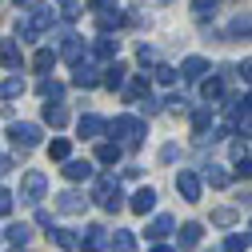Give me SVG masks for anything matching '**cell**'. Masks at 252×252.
I'll return each mask as SVG.
<instances>
[{"instance_id": "cell-1", "label": "cell", "mask_w": 252, "mask_h": 252, "mask_svg": "<svg viewBox=\"0 0 252 252\" xmlns=\"http://www.w3.org/2000/svg\"><path fill=\"white\" fill-rule=\"evenodd\" d=\"M108 132L120 136L128 148H140V140H144V132H148V124H144L140 116H112V120H108Z\"/></svg>"}, {"instance_id": "cell-2", "label": "cell", "mask_w": 252, "mask_h": 252, "mask_svg": "<svg viewBox=\"0 0 252 252\" xmlns=\"http://www.w3.org/2000/svg\"><path fill=\"white\" fill-rule=\"evenodd\" d=\"M92 200H100L108 212H120V208H124L120 180H116V176H96V184H92Z\"/></svg>"}, {"instance_id": "cell-3", "label": "cell", "mask_w": 252, "mask_h": 252, "mask_svg": "<svg viewBox=\"0 0 252 252\" xmlns=\"http://www.w3.org/2000/svg\"><path fill=\"white\" fill-rule=\"evenodd\" d=\"M48 28H52V12L40 4V8H32L28 20H16V36H20V40H36V36L48 32Z\"/></svg>"}, {"instance_id": "cell-4", "label": "cell", "mask_w": 252, "mask_h": 252, "mask_svg": "<svg viewBox=\"0 0 252 252\" xmlns=\"http://www.w3.org/2000/svg\"><path fill=\"white\" fill-rule=\"evenodd\" d=\"M8 140L20 148V152H28V148H36L40 144V124H28V120H12L8 124Z\"/></svg>"}, {"instance_id": "cell-5", "label": "cell", "mask_w": 252, "mask_h": 252, "mask_svg": "<svg viewBox=\"0 0 252 252\" xmlns=\"http://www.w3.org/2000/svg\"><path fill=\"white\" fill-rule=\"evenodd\" d=\"M44 188H48L44 172H24V184H20V200H24V204H36V200L44 196Z\"/></svg>"}, {"instance_id": "cell-6", "label": "cell", "mask_w": 252, "mask_h": 252, "mask_svg": "<svg viewBox=\"0 0 252 252\" xmlns=\"http://www.w3.org/2000/svg\"><path fill=\"white\" fill-rule=\"evenodd\" d=\"M200 188H204V184H200L196 172H180V176H176V192H180L188 204H196V200H200Z\"/></svg>"}, {"instance_id": "cell-7", "label": "cell", "mask_w": 252, "mask_h": 252, "mask_svg": "<svg viewBox=\"0 0 252 252\" xmlns=\"http://www.w3.org/2000/svg\"><path fill=\"white\" fill-rule=\"evenodd\" d=\"M80 244H84V252H104V248H112V236H108V228L92 224L88 236H80Z\"/></svg>"}, {"instance_id": "cell-8", "label": "cell", "mask_w": 252, "mask_h": 252, "mask_svg": "<svg viewBox=\"0 0 252 252\" xmlns=\"http://www.w3.org/2000/svg\"><path fill=\"white\" fill-rule=\"evenodd\" d=\"M76 128H80V136H88V140H92V136H100V132H108V120H100L96 112H84V116L76 120Z\"/></svg>"}, {"instance_id": "cell-9", "label": "cell", "mask_w": 252, "mask_h": 252, "mask_svg": "<svg viewBox=\"0 0 252 252\" xmlns=\"http://www.w3.org/2000/svg\"><path fill=\"white\" fill-rule=\"evenodd\" d=\"M72 84H76V88H96V84H104V76L92 68V64H84V60H80L76 72H72Z\"/></svg>"}, {"instance_id": "cell-10", "label": "cell", "mask_w": 252, "mask_h": 252, "mask_svg": "<svg viewBox=\"0 0 252 252\" xmlns=\"http://www.w3.org/2000/svg\"><path fill=\"white\" fill-rule=\"evenodd\" d=\"M56 208L64 212V216H80V212L88 208V200H84L80 192H60V196H56Z\"/></svg>"}, {"instance_id": "cell-11", "label": "cell", "mask_w": 252, "mask_h": 252, "mask_svg": "<svg viewBox=\"0 0 252 252\" xmlns=\"http://www.w3.org/2000/svg\"><path fill=\"white\" fill-rule=\"evenodd\" d=\"M204 72H208V60L204 56H188L184 64H180V76L184 80H204Z\"/></svg>"}, {"instance_id": "cell-12", "label": "cell", "mask_w": 252, "mask_h": 252, "mask_svg": "<svg viewBox=\"0 0 252 252\" xmlns=\"http://www.w3.org/2000/svg\"><path fill=\"white\" fill-rule=\"evenodd\" d=\"M128 208H132L136 216H148V212L156 208V192H152V188H140V192L128 200Z\"/></svg>"}, {"instance_id": "cell-13", "label": "cell", "mask_w": 252, "mask_h": 252, "mask_svg": "<svg viewBox=\"0 0 252 252\" xmlns=\"http://www.w3.org/2000/svg\"><path fill=\"white\" fill-rule=\"evenodd\" d=\"M116 40L112 36H96V40H92V56H96V60H108V64H112V60H116Z\"/></svg>"}, {"instance_id": "cell-14", "label": "cell", "mask_w": 252, "mask_h": 252, "mask_svg": "<svg viewBox=\"0 0 252 252\" xmlns=\"http://www.w3.org/2000/svg\"><path fill=\"white\" fill-rule=\"evenodd\" d=\"M124 80H128V68H124L120 60H112V64L104 68V88H112V92H116V88H124Z\"/></svg>"}, {"instance_id": "cell-15", "label": "cell", "mask_w": 252, "mask_h": 252, "mask_svg": "<svg viewBox=\"0 0 252 252\" xmlns=\"http://www.w3.org/2000/svg\"><path fill=\"white\" fill-rule=\"evenodd\" d=\"M48 236H52V244H56V248H64V252H72V248H80V236H76L72 228H52Z\"/></svg>"}, {"instance_id": "cell-16", "label": "cell", "mask_w": 252, "mask_h": 252, "mask_svg": "<svg viewBox=\"0 0 252 252\" xmlns=\"http://www.w3.org/2000/svg\"><path fill=\"white\" fill-rule=\"evenodd\" d=\"M172 228H176V224H172V216H156L152 224H148V232H144V236H148V240H156V244H160V240H164V236H168Z\"/></svg>"}, {"instance_id": "cell-17", "label": "cell", "mask_w": 252, "mask_h": 252, "mask_svg": "<svg viewBox=\"0 0 252 252\" xmlns=\"http://www.w3.org/2000/svg\"><path fill=\"white\" fill-rule=\"evenodd\" d=\"M0 64H4V68H20L24 64V56H20V48L12 40H0Z\"/></svg>"}, {"instance_id": "cell-18", "label": "cell", "mask_w": 252, "mask_h": 252, "mask_svg": "<svg viewBox=\"0 0 252 252\" xmlns=\"http://www.w3.org/2000/svg\"><path fill=\"white\" fill-rule=\"evenodd\" d=\"M36 92H40L44 100H52V104H60V100H64V84H60V80H48V76L36 84Z\"/></svg>"}, {"instance_id": "cell-19", "label": "cell", "mask_w": 252, "mask_h": 252, "mask_svg": "<svg viewBox=\"0 0 252 252\" xmlns=\"http://www.w3.org/2000/svg\"><path fill=\"white\" fill-rule=\"evenodd\" d=\"M200 96H204L208 104H216L220 96H224V80H220V76H208V80H200Z\"/></svg>"}, {"instance_id": "cell-20", "label": "cell", "mask_w": 252, "mask_h": 252, "mask_svg": "<svg viewBox=\"0 0 252 252\" xmlns=\"http://www.w3.org/2000/svg\"><path fill=\"white\" fill-rule=\"evenodd\" d=\"M44 124H52V128H64V124H68V108L64 104H44Z\"/></svg>"}, {"instance_id": "cell-21", "label": "cell", "mask_w": 252, "mask_h": 252, "mask_svg": "<svg viewBox=\"0 0 252 252\" xmlns=\"http://www.w3.org/2000/svg\"><path fill=\"white\" fill-rule=\"evenodd\" d=\"M16 96H24V80H20V76L0 80V100H16Z\"/></svg>"}, {"instance_id": "cell-22", "label": "cell", "mask_w": 252, "mask_h": 252, "mask_svg": "<svg viewBox=\"0 0 252 252\" xmlns=\"http://www.w3.org/2000/svg\"><path fill=\"white\" fill-rule=\"evenodd\" d=\"M64 176L68 180H88L92 176V164L88 160H64Z\"/></svg>"}, {"instance_id": "cell-23", "label": "cell", "mask_w": 252, "mask_h": 252, "mask_svg": "<svg viewBox=\"0 0 252 252\" xmlns=\"http://www.w3.org/2000/svg\"><path fill=\"white\" fill-rule=\"evenodd\" d=\"M96 160H100V164H116V160H120V140H116V144H112V140L96 144Z\"/></svg>"}, {"instance_id": "cell-24", "label": "cell", "mask_w": 252, "mask_h": 252, "mask_svg": "<svg viewBox=\"0 0 252 252\" xmlns=\"http://www.w3.org/2000/svg\"><path fill=\"white\" fill-rule=\"evenodd\" d=\"M80 52H84V40H80V36H64V48H60V56L72 60V64H80Z\"/></svg>"}, {"instance_id": "cell-25", "label": "cell", "mask_w": 252, "mask_h": 252, "mask_svg": "<svg viewBox=\"0 0 252 252\" xmlns=\"http://www.w3.org/2000/svg\"><path fill=\"white\" fill-rule=\"evenodd\" d=\"M200 232H204V228L196 224V220H192V224H184V228H180V248H196V244H200Z\"/></svg>"}, {"instance_id": "cell-26", "label": "cell", "mask_w": 252, "mask_h": 252, "mask_svg": "<svg viewBox=\"0 0 252 252\" xmlns=\"http://www.w3.org/2000/svg\"><path fill=\"white\" fill-rule=\"evenodd\" d=\"M228 36H252V12H244L228 24Z\"/></svg>"}, {"instance_id": "cell-27", "label": "cell", "mask_w": 252, "mask_h": 252, "mask_svg": "<svg viewBox=\"0 0 252 252\" xmlns=\"http://www.w3.org/2000/svg\"><path fill=\"white\" fill-rule=\"evenodd\" d=\"M132 248H136V236L124 232V228H116V236H112V252H132Z\"/></svg>"}, {"instance_id": "cell-28", "label": "cell", "mask_w": 252, "mask_h": 252, "mask_svg": "<svg viewBox=\"0 0 252 252\" xmlns=\"http://www.w3.org/2000/svg\"><path fill=\"white\" fill-rule=\"evenodd\" d=\"M208 124H212V108H196V112H192V132L204 136V132H208Z\"/></svg>"}, {"instance_id": "cell-29", "label": "cell", "mask_w": 252, "mask_h": 252, "mask_svg": "<svg viewBox=\"0 0 252 252\" xmlns=\"http://www.w3.org/2000/svg\"><path fill=\"white\" fill-rule=\"evenodd\" d=\"M124 96H128V100H144L148 96V76H136L128 88H124Z\"/></svg>"}, {"instance_id": "cell-30", "label": "cell", "mask_w": 252, "mask_h": 252, "mask_svg": "<svg viewBox=\"0 0 252 252\" xmlns=\"http://www.w3.org/2000/svg\"><path fill=\"white\" fill-rule=\"evenodd\" d=\"M52 64H56V52H52V48H40V52L32 56V68H36V72H48Z\"/></svg>"}, {"instance_id": "cell-31", "label": "cell", "mask_w": 252, "mask_h": 252, "mask_svg": "<svg viewBox=\"0 0 252 252\" xmlns=\"http://www.w3.org/2000/svg\"><path fill=\"white\" fill-rule=\"evenodd\" d=\"M212 224H216V228H232V224H236V208H216V212H212Z\"/></svg>"}, {"instance_id": "cell-32", "label": "cell", "mask_w": 252, "mask_h": 252, "mask_svg": "<svg viewBox=\"0 0 252 252\" xmlns=\"http://www.w3.org/2000/svg\"><path fill=\"white\" fill-rule=\"evenodd\" d=\"M4 236H8L12 244H20V248H24V244H28V236H32V228H28V224H12Z\"/></svg>"}, {"instance_id": "cell-33", "label": "cell", "mask_w": 252, "mask_h": 252, "mask_svg": "<svg viewBox=\"0 0 252 252\" xmlns=\"http://www.w3.org/2000/svg\"><path fill=\"white\" fill-rule=\"evenodd\" d=\"M204 184H212V188H224V184H228V172H224V168H208V172H204Z\"/></svg>"}, {"instance_id": "cell-34", "label": "cell", "mask_w": 252, "mask_h": 252, "mask_svg": "<svg viewBox=\"0 0 252 252\" xmlns=\"http://www.w3.org/2000/svg\"><path fill=\"white\" fill-rule=\"evenodd\" d=\"M192 12H196L200 20H208V16L216 12V0H192Z\"/></svg>"}, {"instance_id": "cell-35", "label": "cell", "mask_w": 252, "mask_h": 252, "mask_svg": "<svg viewBox=\"0 0 252 252\" xmlns=\"http://www.w3.org/2000/svg\"><path fill=\"white\" fill-rule=\"evenodd\" d=\"M156 84H176V68H168V64H156Z\"/></svg>"}, {"instance_id": "cell-36", "label": "cell", "mask_w": 252, "mask_h": 252, "mask_svg": "<svg viewBox=\"0 0 252 252\" xmlns=\"http://www.w3.org/2000/svg\"><path fill=\"white\" fill-rule=\"evenodd\" d=\"M232 176H236V180H252V160H248V156H240V160H236Z\"/></svg>"}, {"instance_id": "cell-37", "label": "cell", "mask_w": 252, "mask_h": 252, "mask_svg": "<svg viewBox=\"0 0 252 252\" xmlns=\"http://www.w3.org/2000/svg\"><path fill=\"white\" fill-rule=\"evenodd\" d=\"M48 156H52V160H68V140H52L48 144Z\"/></svg>"}, {"instance_id": "cell-38", "label": "cell", "mask_w": 252, "mask_h": 252, "mask_svg": "<svg viewBox=\"0 0 252 252\" xmlns=\"http://www.w3.org/2000/svg\"><path fill=\"white\" fill-rule=\"evenodd\" d=\"M248 240H252V236H228V240H224V252H244Z\"/></svg>"}, {"instance_id": "cell-39", "label": "cell", "mask_w": 252, "mask_h": 252, "mask_svg": "<svg viewBox=\"0 0 252 252\" xmlns=\"http://www.w3.org/2000/svg\"><path fill=\"white\" fill-rule=\"evenodd\" d=\"M60 12H64L68 20H72V16H80V0H60Z\"/></svg>"}, {"instance_id": "cell-40", "label": "cell", "mask_w": 252, "mask_h": 252, "mask_svg": "<svg viewBox=\"0 0 252 252\" xmlns=\"http://www.w3.org/2000/svg\"><path fill=\"white\" fill-rule=\"evenodd\" d=\"M240 136H252V112H240V124H236Z\"/></svg>"}, {"instance_id": "cell-41", "label": "cell", "mask_w": 252, "mask_h": 252, "mask_svg": "<svg viewBox=\"0 0 252 252\" xmlns=\"http://www.w3.org/2000/svg\"><path fill=\"white\" fill-rule=\"evenodd\" d=\"M8 212H12V192L0 188V216H8Z\"/></svg>"}, {"instance_id": "cell-42", "label": "cell", "mask_w": 252, "mask_h": 252, "mask_svg": "<svg viewBox=\"0 0 252 252\" xmlns=\"http://www.w3.org/2000/svg\"><path fill=\"white\" fill-rule=\"evenodd\" d=\"M160 160H168V164L176 160V144H164V148H160Z\"/></svg>"}, {"instance_id": "cell-43", "label": "cell", "mask_w": 252, "mask_h": 252, "mask_svg": "<svg viewBox=\"0 0 252 252\" xmlns=\"http://www.w3.org/2000/svg\"><path fill=\"white\" fill-rule=\"evenodd\" d=\"M168 104H172V108H176V112H188V96H172V100H168Z\"/></svg>"}, {"instance_id": "cell-44", "label": "cell", "mask_w": 252, "mask_h": 252, "mask_svg": "<svg viewBox=\"0 0 252 252\" xmlns=\"http://www.w3.org/2000/svg\"><path fill=\"white\" fill-rule=\"evenodd\" d=\"M152 60H156V52H152V48L144 44V48H140V64H152Z\"/></svg>"}, {"instance_id": "cell-45", "label": "cell", "mask_w": 252, "mask_h": 252, "mask_svg": "<svg viewBox=\"0 0 252 252\" xmlns=\"http://www.w3.org/2000/svg\"><path fill=\"white\" fill-rule=\"evenodd\" d=\"M240 76H244V80L252 84V60H244V64H240Z\"/></svg>"}, {"instance_id": "cell-46", "label": "cell", "mask_w": 252, "mask_h": 252, "mask_svg": "<svg viewBox=\"0 0 252 252\" xmlns=\"http://www.w3.org/2000/svg\"><path fill=\"white\" fill-rule=\"evenodd\" d=\"M16 8H40V0H16Z\"/></svg>"}, {"instance_id": "cell-47", "label": "cell", "mask_w": 252, "mask_h": 252, "mask_svg": "<svg viewBox=\"0 0 252 252\" xmlns=\"http://www.w3.org/2000/svg\"><path fill=\"white\" fill-rule=\"evenodd\" d=\"M8 168H12V156H0V176H4Z\"/></svg>"}, {"instance_id": "cell-48", "label": "cell", "mask_w": 252, "mask_h": 252, "mask_svg": "<svg viewBox=\"0 0 252 252\" xmlns=\"http://www.w3.org/2000/svg\"><path fill=\"white\" fill-rule=\"evenodd\" d=\"M152 252H172V248H168V244H156V248H152Z\"/></svg>"}, {"instance_id": "cell-49", "label": "cell", "mask_w": 252, "mask_h": 252, "mask_svg": "<svg viewBox=\"0 0 252 252\" xmlns=\"http://www.w3.org/2000/svg\"><path fill=\"white\" fill-rule=\"evenodd\" d=\"M12 252H24V248H20V244H16V248H12Z\"/></svg>"}, {"instance_id": "cell-50", "label": "cell", "mask_w": 252, "mask_h": 252, "mask_svg": "<svg viewBox=\"0 0 252 252\" xmlns=\"http://www.w3.org/2000/svg\"><path fill=\"white\" fill-rule=\"evenodd\" d=\"M248 232H252V228H248Z\"/></svg>"}]
</instances>
